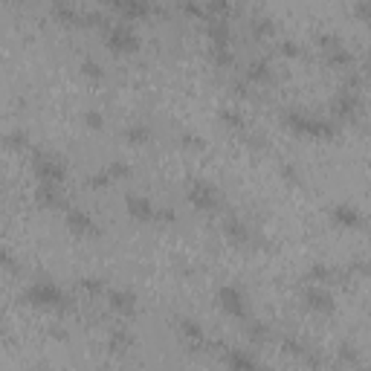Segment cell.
Masks as SVG:
<instances>
[{
	"instance_id": "cell-6",
	"label": "cell",
	"mask_w": 371,
	"mask_h": 371,
	"mask_svg": "<svg viewBox=\"0 0 371 371\" xmlns=\"http://www.w3.org/2000/svg\"><path fill=\"white\" fill-rule=\"evenodd\" d=\"M319 50H322V55H325V61L330 64V67H337V70H345V67H351L354 64V52L348 50V44L342 41L340 35H319Z\"/></svg>"
},
{
	"instance_id": "cell-21",
	"label": "cell",
	"mask_w": 371,
	"mask_h": 371,
	"mask_svg": "<svg viewBox=\"0 0 371 371\" xmlns=\"http://www.w3.org/2000/svg\"><path fill=\"white\" fill-rule=\"evenodd\" d=\"M224 365L249 371V368H259V360H256V357H249V354H244L241 348H226V351H224Z\"/></svg>"
},
{
	"instance_id": "cell-42",
	"label": "cell",
	"mask_w": 371,
	"mask_h": 371,
	"mask_svg": "<svg viewBox=\"0 0 371 371\" xmlns=\"http://www.w3.org/2000/svg\"><path fill=\"white\" fill-rule=\"evenodd\" d=\"M87 125L90 128H102L105 122H102V113H87Z\"/></svg>"
},
{
	"instance_id": "cell-2",
	"label": "cell",
	"mask_w": 371,
	"mask_h": 371,
	"mask_svg": "<svg viewBox=\"0 0 371 371\" xmlns=\"http://www.w3.org/2000/svg\"><path fill=\"white\" fill-rule=\"evenodd\" d=\"M21 299H24L27 305H32V307H44V310H64V307L70 305L67 293L58 287L55 282H50V279L32 282V284L24 290Z\"/></svg>"
},
{
	"instance_id": "cell-26",
	"label": "cell",
	"mask_w": 371,
	"mask_h": 371,
	"mask_svg": "<svg viewBox=\"0 0 371 371\" xmlns=\"http://www.w3.org/2000/svg\"><path fill=\"white\" fill-rule=\"evenodd\" d=\"M252 35H256V41H267V38L276 35V24L270 17H256L252 21Z\"/></svg>"
},
{
	"instance_id": "cell-9",
	"label": "cell",
	"mask_w": 371,
	"mask_h": 371,
	"mask_svg": "<svg viewBox=\"0 0 371 371\" xmlns=\"http://www.w3.org/2000/svg\"><path fill=\"white\" fill-rule=\"evenodd\" d=\"M102 3L125 21H145L148 15H154V0H102Z\"/></svg>"
},
{
	"instance_id": "cell-35",
	"label": "cell",
	"mask_w": 371,
	"mask_h": 371,
	"mask_svg": "<svg viewBox=\"0 0 371 371\" xmlns=\"http://www.w3.org/2000/svg\"><path fill=\"white\" fill-rule=\"evenodd\" d=\"M110 183H113V180L108 177V171H105V168H102V171H96L93 177L87 180V186H90V189H105V186H110Z\"/></svg>"
},
{
	"instance_id": "cell-7",
	"label": "cell",
	"mask_w": 371,
	"mask_h": 371,
	"mask_svg": "<svg viewBox=\"0 0 371 371\" xmlns=\"http://www.w3.org/2000/svg\"><path fill=\"white\" fill-rule=\"evenodd\" d=\"M218 305H221L224 314L232 317V319H241L244 322L249 317V302H247L244 290L238 284H224L218 290Z\"/></svg>"
},
{
	"instance_id": "cell-16",
	"label": "cell",
	"mask_w": 371,
	"mask_h": 371,
	"mask_svg": "<svg viewBox=\"0 0 371 371\" xmlns=\"http://www.w3.org/2000/svg\"><path fill=\"white\" fill-rule=\"evenodd\" d=\"M108 305H110V310H116V314H122V317H133L136 314V296L125 287L108 290Z\"/></svg>"
},
{
	"instance_id": "cell-38",
	"label": "cell",
	"mask_w": 371,
	"mask_h": 371,
	"mask_svg": "<svg viewBox=\"0 0 371 371\" xmlns=\"http://www.w3.org/2000/svg\"><path fill=\"white\" fill-rule=\"evenodd\" d=\"M279 50H282V55H287V58H299V55H302V47L293 44V41H282Z\"/></svg>"
},
{
	"instance_id": "cell-18",
	"label": "cell",
	"mask_w": 371,
	"mask_h": 371,
	"mask_svg": "<svg viewBox=\"0 0 371 371\" xmlns=\"http://www.w3.org/2000/svg\"><path fill=\"white\" fill-rule=\"evenodd\" d=\"M340 279H345V270H340L334 264H314L307 270V282H314V284H330Z\"/></svg>"
},
{
	"instance_id": "cell-14",
	"label": "cell",
	"mask_w": 371,
	"mask_h": 371,
	"mask_svg": "<svg viewBox=\"0 0 371 371\" xmlns=\"http://www.w3.org/2000/svg\"><path fill=\"white\" fill-rule=\"evenodd\" d=\"M206 35L212 47H232V27L224 17H206Z\"/></svg>"
},
{
	"instance_id": "cell-8",
	"label": "cell",
	"mask_w": 371,
	"mask_h": 371,
	"mask_svg": "<svg viewBox=\"0 0 371 371\" xmlns=\"http://www.w3.org/2000/svg\"><path fill=\"white\" fill-rule=\"evenodd\" d=\"M186 198H189V203L198 209V212H214V209L221 206V191H218V186H212L206 180H194L189 186V191H186Z\"/></svg>"
},
{
	"instance_id": "cell-15",
	"label": "cell",
	"mask_w": 371,
	"mask_h": 371,
	"mask_svg": "<svg viewBox=\"0 0 371 371\" xmlns=\"http://www.w3.org/2000/svg\"><path fill=\"white\" fill-rule=\"evenodd\" d=\"M52 17L64 27H85V12L75 9L70 0H52Z\"/></svg>"
},
{
	"instance_id": "cell-40",
	"label": "cell",
	"mask_w": 371,
	"mask_h": 371,
	"mask_svg": "<svg viewBox=\"0 0 371 371\" xmlns=\"http://www.w3.org/2000/svg\"><path fill=\"white\" fill-rule=\"evenodd\" d=\"M340 360H342V363H348V365H360V357L354 354V348H348V345L340 351Z\"/></svg>"
},
{
	"instance_id": "cell-37",
	"label": "cell",
	"mask_w": 371,
	"mask_h": 371,
	"mask_svg": "<svg viewBox=\"0 0 371 371\" xmlns=\"http://www.w3.org/2000/svg\"><path fill=\"white\" fill-rule=\"evenodd\" d=\"M6 145H9V148H27V133L12 131V133L6 136Z\"/></svg>"
},
{
	"instance_id": "cell-32",
	"label": "cell",
	"mask_w": 371,
	"mask_h": 371,
	"mask_svg": "<svg viewBox=\"0 0 371 371\" xmlns=\"http://www.w3.org/2000/svg\"><path fill=\"white\" fill-rule=\"evenodd\" d=\"M221 119H224L229 128H235V131H244V128H247L244 116H241L238 110H229V108H226V110H221Z\"/></svg>"
},
{
	"instance_id": "cell-30",
	"label": "cell",
	"mask_w": 371,
	"mask_h": 371,
	"mask_svg": "<svg viewBox=\"0 0 371 371\" xmlns=\"http://www.w3.org/2000/svg\"><path fill=\"white\" fill-rule=\"evenodd\" d=\"M282 348L287 351L290 357H299V360H305V357H307V345H305V342H299V340H293V337H284V340H282Z\"/></svg>"
},
{
	"instance_id": "cell-33",
	"label": "cell",
	"mask_w": 371,
	"mask_h": 371,
	"mask_svg": "<svg viewBox=\"0 0 371 371\" xmlns=\"http://www.w3.org/2000/svg\"><path fill=\"white\" fill-rule=\"evenodd\" d=\"M0 270H6V272H17V259L12 256V252L6 247H0Z\"/></svg>"
},
{
	"instance_id": "cell-29",
	"label": "cell",
	"mask_w": 371,
	"mask_h": 371,
	"mask_svg": "<svg viewBox=\"0 0 371 371\" xmlns=\"http://www.w3.org/2000/svg\"><path fill=\"white\" fill-rule=\"evenodd\" d=\"M105 171H108V177H110V180H125V177H131V166H128V163H122V160L108 163V166H105Z\"/></svg>"
},
{
	"instance_id": "cell-43",
	"label": "cell",
	"mask_w": 371,
	"mask_h": 371,
	"mask_svg": "<svg viewBox=\"0 0 371 371\" xmlns=\"http://www.w3.org/2000/svg\"><path fill=\"white\" fill-rule=\"evenodd\" d=\"M282 174H284V177H290V180H296V177H299V174H296V168H293V166H287V163L282 166Z\"/></svg>"
},
{
	"instance_id": "cell-12",
	"label": "cell",
	"mask_w": 371,
	"mask_h": 371,
	"mask_svg": "<svg viewBox=\"0 0 371 371\" xmlns=\"http://www.w3.org/2000/svg\"><path fill=\"white\" fill-rule=\"evenodd\" d=\"M125 209L133 221H143V224H151L160 218V206H154L145 194H128L125 198Z\"/></svg>"
},
{
	"instance_id": "cell-25",
	"label": "cell",
	"mask_w": 371,
	"mask_h": 371,
	"mask_svg": "<svg viewBox=\"0 0 371 371\" xmlns=\"http://www.w3.org/2000/svg\"><path fill=\"white\" fill-rule=\"evenodd\" d=\"M247 340L256 342V345H264V342L272 340V330H270V325H264V322H249V325H247Z\"/></svg>"
},
{
	"instance_id": "cell-24",
	"label": "cell",
	"mask_w": 371,
	"mask_h": 371,
	"mask_svg": "<svg viewBox=\"0 0 371 371\" xmlns=\"http://www.w3.org/2000/svg\"><path fill=\"white\" fill-rule=\"evenodd\" d=\"M177 6L186 17H191V21H206L209 12H206V3H201V0H177Z\"/></svg>"
},
{
	"instance_id": "cell-27",
	"label": "cell",
	"mask_w": 371,
	"mask_h": 371,
	"mask_svg": "<svg viewBox=\"0 0 371 371\" xmlns=\"http://www.w3.org/2000/svg\"><path fill=\"white\" fill-rule=\"evenodd\" d=\"M133 345V337L128 334V330L122 328H116L113 334H110V351H119V354H125V351Z\"/></svg>"
},
{
	"instance_id": "cell-19",
	"label": "cell",
	"mask_w": 371,
	"mask_h": 371,
	"mask_svg": "<svg viewBox=\"0 0 371 371\" xmlns=\"http://www.w3.org/2000/svg\"><path fill=\"white\" fill-rule=\"evenodd\" d=\"M224 232H226V238H229L232 244H238V247L252 244V232H249V226H247L241 218H226Z\"/></svg>"
},
{
	"instance_id": "cell-10",
	"label": "cell",
	"mask_w": 371,
	"mask_h": 371,
	"mask_svg": "<svg viewBox=\"0 0 371 371\" xmlns=\"http://www.w3.org/2000/svg\"><path fill=\"white\" fill-rule=\"evenodd\" d=\"M64 224L70 232H75V235L82 238H90V235H99V224L93 221V214L87 209H79V206H70L64 212Z\"/></svg>"
},
{
	"instance_id": "cell-28",
	"label": "cell",
	"mask_w": 371,
	"mask_h": 371,
	"mask_svg": "<svg viewBox=\"0 0 371 371\" xmlns=\"http://www.w3.org/2000/svg\"><path fill=\"white\" fill-rule=\"evenodd\" d=\"M125 140H131V143H136V145H143V143L151 140V128H148V125H131V128L125 131Z\"/></svg>"
},
{
	"instance_id": "cell-41",
	"label": "cell",
	"mask_w": 371,
	"mask_h": 371,
	"mask_svg": "<svg viewBox=\"0 0 371 371\" xmlns=\"http://www.w3.org/2000/svg\"><path fill=\"white\" fill-rule=\"evenodd\" d=\"M180 140H183V145H189V148H203V143H201L198 133H183Z\"/></svg>"
},
{
	"instance_id": "cell-23",
	"label": "cell",
	"mask_w": 371,
	"mask_h": 371,
	"mask_svg": "<svg viewBox=\"0 0 371 371\" xmlns=\"http://www.w3.org/2000/svg\"><path fill=\"white\" fill-rule=\"evenodd\" d=\"M206 12H209V17H224V21H229V17L235 15V3H232V0H206Z\"/></svg>"
},
{
	"instance_id": "cell-5",
	"label": "cell",
	"mask_w": 371,
	"mask_h": 371,
	"mask_svg": "<svg viewBox=\"0 0 371 371\" xmlns=\"http://www.w3.org/2000/svg\"><path fill=\"white\" fill-rule=\"evenodd\" d=\"M105 44L116 55H131L140 50V35H136L128 24H108L105 27Z\"/></svg>"
},
{
	"instance_id": "cell-20",
	"label": "cell",
	"mask_w": 371,
	"mask_h": 371,
	"mask_svg": "<svg viewBox=\"0 0 371 371\" xmlns=\"http://www.w3.org/2000/svg\"><path fill=\"white\" fill-rule=\"evenodd\" d=\"M247 82H252V85H270L272 82V64L267 61V58H256V61H249Z\"/></svg>"
},
{
	"instance_id": "cell-31",
	"label": "cell",
	"mask_w": 371,
	"mask_h": 371,
	"mask_svg": "<svg viewBox=\"0 0 371 371\" xmlns=\"http://www.w3.org/2000/svg\"><path fill=\"white\" fill-rule=\"evenodd\" d=\"M212 61L218 67H232V61H235L232 47H212Z\"/></svg>"
},
{
	"instance_id": "cell-3",
	"label": "cell",
	"mask_w": 371,
	"mask_h": 371,
	"mask_svg": "<svg viewBox=\"0 0 371 371\" xmlns=\"http://www.w3.org/2000/svg\"><path fill=\"white\" fill-rule=\"evenodd\" d=\"M330 119L334 122H357L360 116H363V93H360V87H342L340 93H337V99H334V105H330Z\"/></svg>"
},
{
	"instance_id": "cell-22",
	"label": "cell",
	"mask_w": 371,
	"mask_h": 371,
	"mask_svg": "<svg viewBox=\"0 0 371 371\" xmlns=\"http://www.w3.org/2000/svg\"><path fill=\"white\" fill-rule=\"evenodd\" d=\"M35 198H38V203L41 206H47V209H55V206H61V186L58 183H41L38 186V191H35Z\"/></svg>"
},
{
	"instance_id": "cell-4",
	"label": "cell",
	"mask_w": 371,
	"mask_h": 371,
	"mask_svg": "<svg viewBox=\"0 0 371 371\" xmlns=\"http://www.w3.org/2000/svg\"><path fill=\"white\" fill-rule=\"evenodd\" d=\"M32 168H35V174H38V180H41V183L64 186V180H67V163L52 151H35Z\"/></svg>"
},
{
	"instance_id": "cell-1",
	"label": "cell",
	"mask_w": 371,
	"mask_h": 371,
	"mask_svg": "<svg viewBox=\"0 0 371 371\" xmlns=\"http://www.w3.org/2000/svg\"><path fill=\"white\" fill-rule=\"evenodd\" d=\"M284 122L293 133L307 136V140H334L340 122H334L330 116H317V113H305V110H287Z\"/></svg>"
},
{
	"instance_id": "cell-17",
	"label": "cell",
	"mask_w": 371,
	"mask_h": 371,
	"mask_svg": "<svg viewBox=\"0 0 371 371\" xmlns=\"http://www.w3.org/2000/svg\"><path fill=\"white\" fill-rule=\"evenodd\" d=\"M177 334L191 348H203L206 345V330L201 328V322H194V319H177Z\"/></svg>"
},
{
	"instance_id": "cell-39",
	"label": "cell",
	"mask_w": 371,
	"mask_h": 371,
	"mask_svg": "<svg viewBox=\"0 0 371 371\" xmlns=\"http://www.w3.org/2000/svg\"><path fill=\"white\" fill-rule=\"evenodd\" d=\"M354 15H357L360 24L368 21V0H357V3H354Z\"/></svg>"
},
{
	"instance_id": "cell-11",
	"label": "cell",
	"mask_w": 371,
	"mask_h": 371,
	"mask_svg": "<svg viewBox=\"0 0 371 371\" xmlns=\"http://www.w3.org/2000/svg\"><path fill=\"white\" fill-rule=\"evenodd\" d=\"M302 299L314 314H334L337 310V302H334V296H330V290L325 284H307L302 290Z\"/></svg>"
},
{
	"instance_id": "cell-34",
	"label": "cell",
	"mask_w": 371,
	"mask_h": 371,
	"mask_svg": "<svg viewBox=\"0 0 371 371\" xmlns=\"http://www.w3.org/2000/svg\"><path fill=\"white\" fill-rule=\"evenodd\" d=\"M82 290H85V293H90V296H99V293H105V284H102L99 279L87 276V279H82Z\"/></svg>"
},
{
	"instance_id": "cell-13",
	"label": "cell",
	"mask_w": 371,
	"mask_h": 371,
	"mask_svg": "<svg viewBox=\"0 0 371 371\" xmlns=\"http://www.w3.org/2000/svg\"><path fill=\"white\" fill-rule=\"evenodd\" d=\"M330 218H334V224L342 226V229H363L365 226L363 212L357 206H351V203H337L334 209H330Z\"/></svg>"
},
{
	"instance_id": "cell-36",
	"label": "cell",
	"mask_w": 371,
	"mask_h": 371,
	"mask_svg": "<svg viewBox=\"0 0 371 371\" xmlns=\"http://www.w3.org/2000/svg\"><path fill=\"white\" fill-rule=\"evenodd\" d=\"M82 70H85V75H90V79H105V73H102V67L96 64V61H82Z\"/></svg>"
}]
</instances>
